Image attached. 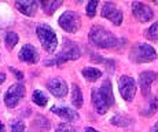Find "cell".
<instances>
[{
  "label": "cell",
  "mask_w": 158,
  "mask_h": 132,
  "mask_svg": "<svg viewBox=\"0 0 158 132\" xmlns=\"http://www.w3.org/2000/svg\"><path fill=\"white\" fill-rule=\"evenodd\" d=\"M88 39H89L91 44L96 48H114L120 45V39L115 37L110 30L99 25L91 28Z\"/></svg>",
  "instance_id": "obj_1"
},
{
  "label": "cell",
  "mask_w": 158,
  "mask_h": 132,
  "mask_svg": "<svg viewBox=\"0 0 158 132\" xmlns=\"http://www.w3.org/2000/svg\"><path fill=\"white\" fill-rule=\"evenodd\" d=\"M129 58L135 63H148L157 59V53L150 44L146 43H136L131 48Z\"/></svg>",
  "instance_id": "obj_2"
},
{
  "label": "cell",
  "mask_w": 158,
  "mask_h": 132,
  "mask_svg": "<svg viewBox=\"0 0 158 132\" xmlns=\"http://www.w3.org/2000/svg\"><path fill=\"white\" fill-rule=\"evenodd\" d=\"M36 33H37V37L40 40L44 50L48 54H52L56 50V45H58V39L52 28L45 25V23H39L36 26Z\"/></svg>",
  "instance_id": "obj_3"
},
{
  "label": "cell",
  "mask_w": 158,
  "mask_h": 132,
  "mask_svg": "<svg viewBox=\"0 0 158 132\" xmlns=\"http://www.w3.org/2000/svg\"><path fill=\"white\" fill-rule=\"evenodd\" d=\"M80 55H81V51L78 50V47L73 43V44H69L63 51H60L58 55H55V58L45 61L44 65H47V66L48 65H62V63L68 62V61L77 59V58H80Z\"/></svg>",
  "instance_id": "obj_4"
},
{
  "label": "cell",
  "mask_w": 158,
  "mask_h": 132,
  "mask_svg": "<svg viewBox=\"0 0 158 132\" xmlns=\"http://www.w3.org/2000/svg\"><path fill=\"white\" fill-rule=\"evenodd\" d=\"M118 88H120V94L121 96L124 98V100L127 102H131L133 100L136 95V91H138V85H136V81L129 76H121L120 80H118Z\"/></svg>",
  "instance_id": "obj_5"
},
{
  "label": "cell",
  "mask_w": 158,
  "mask_h": 132,
  "mask_svg": "<svg viewBox=\"0 0 158 132\" xmlns=\"http://www.w3.org/2000/svg\"><path fill=\"white\" fill-rule=\"evenodd\" d=\"M81 25V19L74 11H65L59 17V26L69 33H76Z\"/></svg>",
  "instance_id": "obj_6"
},
{
  "label": "cell",
  "mask_w": 158,
  "mask_h": 132,
  "mask_svg": "<svg viewBox=\"0 0 158 132\" xmlns=\"http://www.w3.org/2000/svg\"><path fill=\"white\" fill-rule=\"evenodd\" d=\"M25 96V87L19 83H15L7 90V92L4 95V103L7 107L13 109L21 102V99Z\"/></svg>",
  "instance_id": "obj_7"
},
{
  "label": "cell",
  "mask_w": 158,
  "mask_h": 132,
  "mask_svg": "<svg viewBox=\"0 0 158 132\" xmlns=\"http://www.w3.org/2000/svg\"><path fill=\"white\" fill-rule=\"evenodd\" d=\"M101 15L106 19L111 21L115 26H120L123 23V11L114 4V3L106 2L102 4V10Z\"/></svg>",
  "instance_id": "obj_8"
},
{
  "label": "cell",
  "mask_w": 158,
  "mask_h": 132,
  "mask_svg": "<svg viewBox=\"0 0 158 132\" xmlns=\"http://www.w3.org/2000/svg\"><path fill=\"white\" fill-rule=\"evenodd\" d=\"M158 80V73L151 72V70H146V72H142L140 76H139V87H140L142 95L146 98L150 96L151 92V85H153L154 81Z\"/></svg>",
  "instance_id": "obj_9"
},
{
  "label": "cell",
  "mask_w": 158,
  "mask_h": 132,
  "mask_svg": "<svg viewBox=\"0 0 158 132\" xmlns=\"http://www.w3.org/2000/svg\"><path fill=\"white\" fill-rule=\"evenodd\" d=\"M132 13L135 15V18L142 23L146 22H150L154 17V13L147 4L140 2H135L132 3Z\"/></svg>",
  "instance_id": "obj_10"
},
{
  "label": "cell",
  "mask_w": 158,
  "mask_h": 132,
  "mask_svg": "<svg viewBox=\"0 0 158 132\" xmlns=\"http://www.w3.org/2000/svg\"><path fill=\"white\" fill-rule=\"evenodd\" d=\"M47 88H48V91L56 98H63L68 94V84H66V81L62 79H58V77L48 80Z\"/></svg>",
  "instance_id": "obj_11"
},
{
  "label": "cell",
  "mask_w": 158,
  "mask_h": 132,
  "mask_svg": "<svg viewBox=\"0 0 158 132\" xmlns=\"http://www.w3.org/2000/svg\"><path fill=\"white\" fill-rule=\"evenodd\" d=\"M19 59L25 63H29V65H33V63H37L39 59H40V55H39L37 50L33 47L32 44H25L22 48H21L19 54H18Z\"/></svg>",
  "instance_id": "obj_12"
},
{
  "label": "cell",
  "mask_w": 158,
  "mask_h": 132,
  "mask_svg": "<svg viewBox=\"0 0 158 132\" xmlns=\"http://www.w3.org/2000/svg\"><path fill=\"white\" fill-rule=\"evenodd\" d=\"M17 8L21 11L22 14L28 15V17H33L37 11L40 2H35V0H17L15 2Z\"/></svg>",
  "instance_id": "obj_13"
},
{
  "label": "cell",
  "mask_w": 158,
  "mask_h": 132,
  "mask_svg": "<svg viewBox=\"0 0 158 132\" xmlns=\"http://www.w3.org/2000/svg\"><path fill=\"white\" fill-rule=\"evenodd\" d=\"M51 112L54 114H56L58 117H60L62 120L68 122H72V121H77L78 120V113L76 110L70 109V107H59V106H52L51 107Z\"/></svg>",
  "instance_id": "obj_14"
},
{
  "label": "cell",
  "mask_w": 158,
  "mask_h": 132,
  "mask_svg": "<svg viewBox=\"0 0 158 132\" xmlns=\"http://www.w3.org/2000/svg\"><path fill=\"white\" fill-rule=\"evenodd\" d=\"M91 98H92V105H94L95 110L99 113V114H105V113H107V110L110 109V107H109L107 103L105 102V99H103L101 92H99V90L91 91Z\"/></svg>",
  "instance_id": "obj_15"
},
{
  "label": "cell",
  "mask_w": 158,
  "mask_h": 132,
  "mask_svg": "<svg viewBox=\"0 0 158 132\" xmlns=\"http://www.w3.org/2000/svg\"><path fill=\"white\" fill-rule=\"evenodd\" d=\"M99 92L103 96L105 102L107 103L109 107H111L114 105V95H113V87H111V83L110 80H105L102 83L101 88H99Z\"/></svg>",
  "instance_id": "obj_16"
},
{
  "label": "cell",
  "mask_w": 158,
  "mask_h": 132,
  "mask_svg": "<svg viewBox=\"0 0 158 132\" xmlns=\"http://www.w3.org/2000/svg\"><path fill=\"white\" fill-rule=\"evenodd\" d=\"M158 110V99L157 98H153V99H150L147 103H146V106H143V109L140 110V113L144 116V117H151L153 114H156Z\"/></svg>",
  "instance_id": "obj_17"
},
{
  "label": "cell",
  "mask_w": 158,
  "mask_h": 132,
  "mask_svg": "<svg viewBox=\"0 0 158 132\" xmlns=\"http://www.w3.org/2000/svg\"><path fill=\"white\" fill-rule=\"evenodd\" d=\"M110 122L113 125H115V127H124V128H127V127H131V125L133 124V120L131 118V117H128V116L117 114V116H114V117H111Z\"/></svg>",
  "instance_id": "obj_18"
},
{
  "label": "cell",
  "mask_w": 158,
  "mask_h": 132,
  "mask_svg": "<svg viewBox=\"0 0 158 132\" xmlns=\"http://www.w3.org/2000/svg\"><path fill=\"white\" fill-rule=\"evenodd\" d=\"M72 103H73V106L74 107H81L83 106V92H81V90H80V87H78L77 84H73V87H72Z\"/></svg>",
  "instance_id": "obj_19"
},
{
  "label": "cell",
  "mask_w": 158,
  "mask_h": 132,
  "mask_svg": "<svg viewBox=\"0 0 158 132\" xmlns=\"http://www.w3.org/2000/svg\"><path fill=\"white\" fill-rule=\"evenodd\" d=\"M81 75H83L84 79H87L88 81H96V80L102 76V72L99 69H96V67H85V69H83Z\"/></svg>",
  "instance_id": "obj_20"
},
{
  "label": "cell",
  "mask_w": 158,
  "mask_h": 132,
  "mask_svg": "<svg viewBox=\"0 0 158 132\" xmlns=\"http://www.w3.org/2000/svg\"><path fill=\"white\" fill-rule=\"evenodd\" d=\"M63 4V2H40V6L43 7V10L45 11L47 14H54L56 11V8H59L60 6Z\"/></svg>",
  "instance_id": "obj_21"
},
{
  "label": "cell",
  "mask_w": 158,
  "mask_h": 132,
  "mask_svg": "<svg viewBox=\"0 0 158 132\" xmlns=\"http://www.w3.org/2000/svg\"><path fill=\"white\" fill-rule=\"evenodd\" d=\"M32 99H33V102H35L36 105L40 106V107H44V106L48 103V98H47V95H45L43 91H40V90H36L35 92H33Z\"/></svg>",
  "instance_id": "obj_22"
},
{
  "label": "cell",
  "mask_w": 158,
  "mask_h": 132,
  "mask_svg": "<svg viewBox=\"0 0 158 132\" xmlns=\"http://www.w3.org/2000/svg\"><path fill=\"white\" fill-rule=\"evenodd\" d=\"M18 41H19V36H18L15 32H8V33H6L4 43H6V47H7L8 50H13L15 45L18 44Z\"/></svg>",
  "instance_id": "obj_23"
},
{
  "label": "cell",
  "mask_w": 158,
  "mask_h": 132,
  "mask_svg": "<svg viewBox=\"0 0 158 132\" xmlns=\"http://www.w3.org/2000/svg\"><path fill=\"white\" fill-rule=\"evenodd\" d=\"M144 37L150 41H158V21L154 22L148 29H146Z\"/></svg>",
  "instance_id": "obj_24"
},
{
  "label": "cell",
  "mask_w": 158,
  "mask_h": 132,
  "mask_svg": "<svg viewBox=\"0 0 158 132\" xmlns=\"http://www.w3.org/2000/svg\"><path fill=\"white\" fill-rule=\"evenodd\" d=\"M55 132H77V128L73 127L70 122H63L56 127Z\"/></svg>",
  "instance_id": "obj_25"
},
{
  "label": "cell",
  "mask_w": 158,
  "mask_h": 132,
  "mask_svg": "<svg viewBox=\"0 0 158 132\" xmlns=\"http://www.w3.org/2000/svg\"><path fill=\"white\" fill-rule=\"evenodd\" d=\"M99 3L96 2V0H92V2H89L87 4V15L89 18H94L95 17V13H96V7H98Z\"/></svg>",
  "instance_id": "obj_26"
},
{
  "label": "cell",
  "mask_w": 158,
  "mask_h": 132,
  "mask_svg": "<svg viewBox=\"0 0 158 132\" xmlns=\"http://www.w3.org/2000/svg\"><path fill=\"white\" fill-rule=\"evenodd\" d=\"M10 132H25V124L21 120H17L11 124L10 127Z\"/></svg>",
  "instance_id": "obj_27"
},
{
  "label": "cell",
  "mask_w": 158,
  "mask_h": 132,
  "mask_svg": "<svg viewBox=\"0 0 158 132\" xmlns=\"http://www.w3.org/2000/svg\"><path fill=\"white\" fill-rule=\"evenodd\" d=\"M11 72L14 73L15 77H17L18 80H22V79H23V73L19 72V70H17V69H14V67H11Z\"/></svg>",
  "instance_id": "obj_28"
},
{
  "label": "cell",
  "mask_w": 158,
  "mask_h": 132,
  "mask_svg": "<svg viewBox=\"0 0 158 132\" xmlns=\"http://www.w3.org/2000/svg\"><path fill=\"white\" fill-rule=\"evenodd\" d=\"M150 132H158V121L156 122V124L153 125V128L150 130Z\"/></svg>",
  "instance_id": "obj_29"
},
{
  "label": "cell",
  "mask_w": 158,
  "mask_h": 132,
  "mask_svg": "<svg viewBox=\"0 0 158 132\" xmlns=\"http://www.w3.org/2000/svg\"><path fill=\"white\" fill-rule=\"evenodd\" d=\"M85 132H101V131L95 130V128H91V127H87V128H85Z\"/></svg>",
  "instance_id": "obj_30"
},
{
  "label": "cell",
  "mask_w": 158,
  "mask_h": 132,
  "mask_svg": "<svg viewBox=\"0 0 158 132\" xmlns=\"http://www.w3.org/2000/svg\"><path fill=\"white\" fill-rule=\"evenodd\" d=\"M4 80H6V75H4V73H0V84H3V83H4Z\"/></svg>",
  "instance_id": "obj_31"
},
{
  "label": "cell",
  "mask_w": 158,
  "mask_h": 132,
  "mask_svg": "<svg viewBox=\"0 0 158 132\" xmlns=\"http://www.w3.org/2000/svg\"><path fill=\"white\" fill-rule=\"evenodd\" d=\"M0 132H6V128H4V124L0 121Z\"/></svg>",
  "instance_id": "obj_32"
}]
</instances>
